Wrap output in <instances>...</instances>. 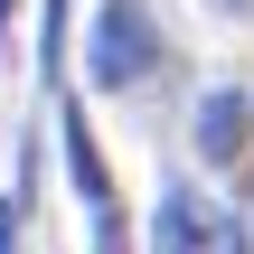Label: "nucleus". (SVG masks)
Listing matches in <instances>:
<instances>
[{"label": "nucleus", "mask_w": 254, "mask_h": 254, "mask_svg": "<svg viewBox=\"0 0 254 254\" xmlns=\"http://www.w3.org/2000/svg\"><path fill=\"white\" fill-rule=\"evenodd\" d=\"M160 66V19H151V0H104L94 9V38H85V75L104 85V94H123V85H141Z\"/></svg>", "instance_id": "f257e3e1"}, {"label": "nucleus", "mask_w": 254, "mask_h": 254, "mask_svg": "<svg viewBox=\"0 0 254 254\" xmlns=\"http://www.w3.org/2000/svg\"><path fill=\"white\" fill-rule=\"evenodd\" d=\"M245 123H254V104L236 94V85H217V94H198V160H217V170H236V160H245Z\"/></svg>", "instance_id": "f03ea898"}, {"label": "nucleus", "mask_w": 254, "mask_h": 254, "mask_svg": "<svg viewBox=\"0 0 254 254\" xmlns=\"http://www.w3.org/2000/svg\"><path fill=\"white\" fill-rule=\"evenodd\" d=\"M217 245H226V226H217L189 189H170L160 217H151V254H217Z\"/></svg>", "instance_id": "7ed1b4c3"}, {"label": "nucleus", "mask_w": 254, "mask_h": 254, "mask_svg": "<svg viewBox=\"0 0 254 254\" xmlns=\"http://www.w3.org/2000/svg\"><path fill=\"white\" fill-rule=\"evenodd\" d=\"M57 132H66V179H75V198H85V207H104V198H113V170H104V151H94V123L66 104V113H57Z\"/></svg>", "instance_id": "20e7f679"}, {"label": "nucleus", "mask_w": 254, "mask_h": 254, "mask_svg": "<svg viewBox=\"0 0 254 254\" xmlns=\"http://www.w3.org/2000/svg\"><path fill=\"white\" fill-rule=\"evenodd\" d=\"M94 254H132V236H123V207H113V198L94 207Z\"/></svg>", "instance_id": "39448f33"}, {"label": "nucleus", "mask_w": 254, "mask_h": 254, "mask_svg": "<svg viewBox=\"0 0 254 254\" xmlns=\"http://www.w3.org/2000/svg\"><path fill=\"white\" fill-rule=\"evenodd\" d=\"M0 254H19V198H0Z\"/></svg>", "instance_id": "423d86ee"}, {"label": "nucleus", "mask_w": 254, "mask_h": 254, "mask_svg": "<svg viewBox=\"0 0 254 254\" xmlns=\"http://www.w3.org/2000/svg\"><path fill=\"white\" fill-rule=\"evenodd\" d=\"M9 9H19V0H0V38H9Z\"/></svg>", "instance_id": "0eeeda50"}]
</instances>
